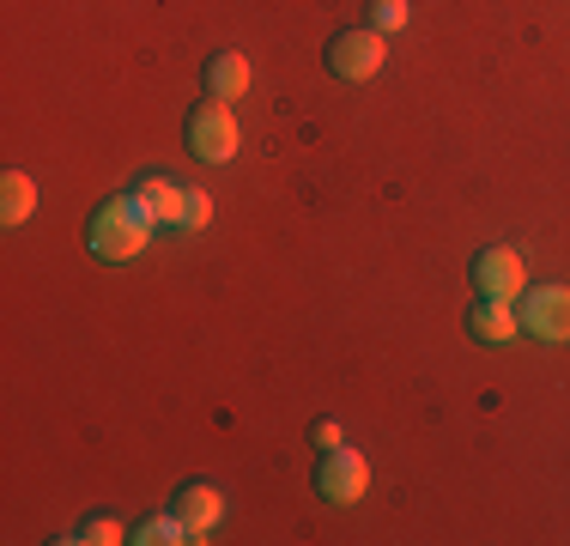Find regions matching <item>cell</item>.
Wrapping results in <instances>:
<instances>
[{"instance_id":"6da1fadb","label":"cell","mask_w":570,"mask_h":546,"mask_svg":"<svg viewBox=\"0 0 570 546\" xmlns=\"http://www.w3.org/2000/svg\"><path fill=\"white\" fill-rule=\"evenodd\" d=\"M86 243H91V255H104V262H134V255L153 243V213H146V201L140 195L104 201V207L91 213V225H86Z\"/></svg>"},{"instance_id":"7a4b0ae2","label":"cell","mask_w":570,"mask_h":546,"mask_svg":"<svg viewBox=\"0 0 570 546\" xmlns=\"http://www.w3.org/2000/svg\"><path fill=\"white\" fill-rule=\"evenodd\" d=\"M134 195L146 201L153 225H176V231H207L213 225V195L195 183H170V176H146Z\"/></svg>"},{"instance_id":"3957f363","label":"cell","mask_w":570,"mask_h":546,"mask_svg":"<svg viewBox=\"0 0 570 546\" xmlns=\"http://www.w3.org/2000/svg\"><path fill=\"white\" fill-rule=\"evenodd\" d=\"M515 316H522V334L540 340V347H564L570 340V285H528L515 298Z\"/></svg>"},{"instance_id":"277c9868","label":"cell","mask_w":570,"mask_h":546,"mask_svg":"<svg viewBox=\"0 0 570 546\" xmlns=\"http://www.w3.org/2000/svg\"><path fill=\"white\" fill-rule=\"evenodd\" d=\"M188 146H195V158H207V164H230L237 158V146H243V128H237V116H230V104H200L195 116H188Z\"/></svg>"},{"instance_id":"5b68a950","label":"cell","mask_w":570,"mask_h":546,"mask_svg":"<svg viewBox=\"0 0 570 546\" xmlns=\"http://www.w3.org/2000/svg\"><path fill=\"white\" fill-rule=\"evenodd\" d=\"M473 292H480V298H498V304H515V298L528 292V262H522V250L492 243V250L473 255Z\"/></svg>"},{"instance_id":"8992f818","label":"cell","mask_w":570,"mask_h":546,"mask_svg":"<svg viewBox=\"0 0 570 546\" xmlns=\"http://www.w3.org/2000/svg\"><path fill=\"white\" fill-rule=\"evenodd\" d=\"M383 61H389V43H383L376 25H364V31H341L328 43V67L341 79H352V86H358V79H376V74H383Z\"/></svg>"},{"instance_id":"52a82bcc","label":"cell","mask_w":570,"mask_h":546,"mask_svg":"<svg viewBox=\"0 0 570 546\" xmlns=\"http://www.w3.org/2000/svg\"><path fill=\"white\" fill-rule=\"evenodd\" d=\"M364 486H371V461L358 456V449H322V468H316V491L328 504H358Z\"/></svg>"},{"instance_id":"ba28073f","label":"cell","mask_w":570,"mask_h":546,"mask_svg":"<svg viewBox=\"0 0 570 546\" xmlns=\"http://www.w3.org/2000/svg\"><path fill=\"white\" fill-rule=\"evenodd\" d=\"M468 334L480 340V347H510V340L522 334V316H515L510 304H498V298H480V304L468 310Z\"/></svg>"},{"instance_id":"9c48e42d","label":"cell","mask_w":570,"mask_h":546,"mask_svg":"<svg viewBox=\"0 0 570 546\" xmlns=\"http://www.w3.org/2000/svg\"><path fill=\"white\" fill-rule=\"evenodd\" d=\"M243 91H249V61H243L237 49H219L207 61V98H219V104H237Z\"/></svg>"},{"instance_id":"30bf717a","label":"cell","mask_w":570,"mask_h":546,"mask_svg":"<svg viewBox=\"0 0 570 546\" xmlns=\"http://www.w3.org/2000/svg\"><path fill=\"white\" fill-rule=\"evenodd\" d=\"M176 516H183L200 540H207L213 528H219V516H225V498L213 486H183V491H176Z\"/></svg>"},{"instance_id":"8fae6325","label":"cell","mask_w":570,"mask_h":546,"mask_svg":"<svg viewBox=\"0 0 570 546\" xmlns=\"http://www.w3.org/2000/svg\"><path fill=\"white\" fill-rule=\"evenodd\" d=\"M31 213H37V183L24 170H7L0 176V218H7V225H24Z\"/></svg>"},{"instance_id":"7c38bea8","label":"cell","mask_w":570,"mask_h":546,"mask_svg":"<svg viewBox=\"0 0 570 546\" xmlns=\"http://www.w3.org/2000/svg\"><path fill=\"white\" fill-rule=\"evenodd\" d=\"M134 540H140V546H183V540H200V535L170 510V516H153V523H140V528H134Z\"/></svg>"},{"instance_id":"4fadbf2b","label":"cell","mask_w":570,"mask_h":546,"mask_svg":"<svg viewBox=\"0 0 570 546\" xmlns=\"http://www.w3.org/2000/svg\"><path fill=\"white\" fill-rule=\"evenodd\" d=\"M67 540H86V546H116V540H121V523H116V516H91V523H79Z\"/></svg>"},{"instance_id":"5bb4252c","label":"cell","mask_w":570,"mask_h":546,"mask_svg":"<svg viewBox=\"0 0 570 546\" xmlns=\"http://www.w3.org/2000/svg\"><path fill=\"white\" fill-rule=\"evenodd\" d=\"M406 19H413V7H406V0H371V25L376 31H406Z\"/></svg>"},{"instance_id":"9a60e30c","label":"cell","mask_w":570,"mask_h":546,"mask_svg":"<svg viewBox=\"0 0 570 546\" xmlns=\"http://www.w3.org/2000/svg\"><path fill=\"white\" fill-rule=\"evenodd\" d=\"M309 437H316V449H341V443H346V431L334 426V419H316V426H309Z\"/></svg>"}]
</instances>
